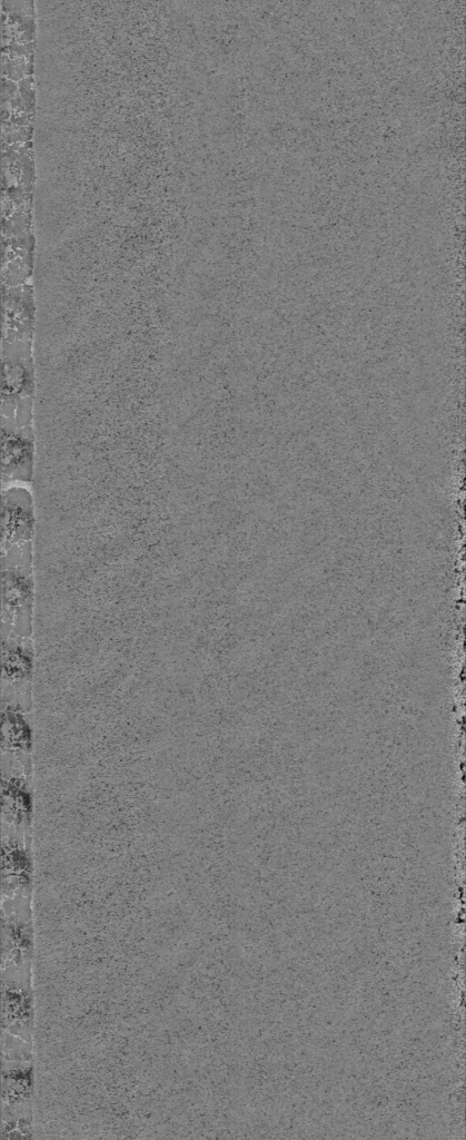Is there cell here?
Wrapping results in <instances>:
<instances>
[{
    "label": "cell",
    "instance_id": "obj_3",
    "mask_svg": "<svg viewBox=\"0 0 466 1140\" xmlns=\"http://www.w3.org/2000/svg\"><path fill=\"white\" fill-rule=\"evenodd\" d=\"M32 1060H2L1 1138H32Z\"/></svg>",
    "mask_w": 466,
    "mask_h": 1140
},
{
    "label": "cell",
    "instance_id": "obj_8",
    "mask_svg": "<svg viewBox=\"0 0 466 1140\" xmlns=\"http://www.w3.org/2000/svg\"><path fill=\"white\" fill-rule=\"evenodd\" d=\"M32 698L1 692V755L32 766Z\"/></svg>",
    "mask_w": 466,
    "mask_h": 1140
},
{
    "label": "cell",
    "instance_id": "obj_6",
    "mask_svg": "<svg viewBox=\"0 0 466 1140\" xmlns=\"http://www.w3.org/2000/svg\"><path fill=\"white\" fill-rule=\"evenodd\" d=\"M33 815L32 766L1 755V824L31 833Z\"/></svg>",
    "mask_w": 466,
    "mask_h": 1140
},
{
    "label": "cell",
    "instance_id": "obj_7",
    "mask_svg": "<svg viewBox=\"0 0 466 1140\" xmlns=\"http://www.w3.org/2000/svg\"><path fill=\"white\" fill-rule=\"evenodd\" d=\"M33 877L31 833L1 824V898L32 896Z\"/></svg>",
    "mask_w": 466,
    "mask_h": 1140
},
{
    "label": "cell",
    "instance_id": "obj_12",
    "mask_svg": "<svg viewBox=\"0 0 466 1140\" xmlns=\"http://www.w3.org/2000/svg\"><path fill=\"white\" fill-rule=\"evenodd\" d=\"M2 341L1 343L32 342L34 330V301L31 284L1 285Z\"/></svg>",
    "mask_w": 466,
    "mask_h": 1140
},
{
    "label": "cell",
    "instance_id": "obj_2",
    "mask_svg": "<svg viewBox=\"0 0 466 1140\" xmlns=\"http://www.w3.org/2000/svg\"><path fill=\"white\" fill-rule=\"evenodd\" d=\"M34 392L31 342L1 343V419L31 425Z\"/></svg>",
    "mask_w": 466,
    "mask_h": 1140
},
{
    "label": "cell",
    "instance_id": "obj_10",
    "mask_svg": "<svg viewBox=\"0 0 466 1140\" xmlns=\"http://www.w3.org/2000/svg\"><path fill=\"white\" fill-rule=\"evenodd\" d=\"M1 691L31 697L34 649L31 637L1 633Z\"/></svg>",
    "mask_w": 466,
    "mask_h": 1140
},
{
    "label": "cell",
    "instance_id": "obj_1",
    "mask_svg": "<svg viewBox=\"0 0 466 1140\" xmlns=\"http://www.w3.org/2000/svg\"><path fill=\"white\" fill-rule=\"evenodd\" d=\"M32 542L1 552V633L32 637Z\"/></svg>",
    "mask_w": 466,
    "mask_h": 1140
},
{
    "label": "cell",
    "instance_id": "obj_11",
    "mask_svg": "<svg viewBox=\"0 0 466 1140\" xmlns=\"http://www.w3.org/2000/svg\"><path fill=\"white\" fill-rule=\"evenodd\" d=\"M34 513L32 494L22 485L1 489V552L32 542Z\"/></svg>",
    "mask_w": 466,
    "mask_h": 1140
},
{
    "label": "cell",
    "instance_id": "obj_4",
    "mask_svg": "<svg viewBox=\"0 0 466 1140\" xmlns=\"http://www.w3.org/2000/svg\"><path fill=\"white\" fill-rule=\"evenodd\" d=\"M33 1024L31 967L1 969V1032L32 1043Z\"/></svg>",
    "mask_w": 466,
    "mask_h": 1140
},
{
    "label": "cell",
    "instance_id": "obj_5",
    "mask_svg": "<svg viewBox=\"0 0 466 1140\" xmlns=\"http://www.w3.org/2000/svg\"><path fill=\"white\" fill-rule=\"evenodd\" d=\"M32 896L1 898V969L32 966Z\"/></svg>",
    "mask_w": 466,
    "mask_h": 1140
},
{
    "label": "cell",
    "instance_id": "obj_9",
    "mask_svg": "<svg viewBox=\"0 0 466 1140\" xmlns=\"http://www.w3.org/2000/svg\"><path fill=\"white\" fill-rule=\"evenodd\" d=\"M33 459L32 425H18L1 419V489L29 484L33 475Z\"/></svg>",
    "mask_w": 466,
    "mask_h": 1140
}]
</instances>
